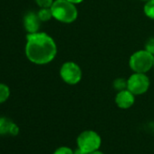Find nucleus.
I'll return each instance as SVG.
<instances>
[{
	"instance_id": "obj_1",
	"label": "nucleus",
	"mask_w": 154,
	"mask_h": 154,
	"mask_svg": "<svg viewBox=\"0 0 154 154\" xmlns=\"http://www.w3.org/2000/svg\"><path fill=\"white\" fill-rule=\"evenodd\" d=\"M25 52L31 63L44 65L54 61L57 54V45L51 35L39 31L27 34Z\"/></svg>"
},
{
	"instance_id": "obj_2",
	"label": "nucleus",
	"mask_w": 154,
	"mask_h": 154,
	"mask_svg": "<svg viewBox=\"0 0 154 154\" xmlns=\"http://www.w3.org/2000/svg\"><path fill=\"white\" fill-rule=\"evenodd\" d=\"M50 8L53 18L63 24H72L78 17L76 5L67 0H54Z\"/></svg>"
},
{
	"instance_id": "obj_3",
	"label": "nucleus",
	"mask_w": 154,
	"mask_h": 154,
	"mask_svg": "<svg viewBox=\"0 0 154 154\" xmlns=\"http://www.w3.org/2000/svg\"><path fill=\"white\" fill-rule=\"evenodd\" d=\"M154 55L145 49L134 52L129 59V66L133 72L146 73L153 68Z\"/></svg>"
},
{
	"instance_id": "obj_4",
	"label": "nucleus",
	"mask_w": 154,
	"mask_h": 154,
	"mask_svg": "<svg viewBox=\"0 0 154 154\" xmlns=\"http://www.w3.org/2000/svg\"><path fill=\"white\" fill-rule=\"evenodd\" d=\"M59 73L61 79L69 85L79 84L83 78V71L80 65L72 61L63 63L60 68Z\"/></svg>"
},
{
	"instance_id": "obj_5",
	"label": "nucleus",
	"mask_w": 154,
	"mask_h": 154,
	"mask_svg": "<svg viewBox=\"0 0 154 154\" xmlns=\"http://www.w3.org/2000/svg\"><path fill=\"white\" fill-rule=\"evenodd\" d=\"M77 148L81 149L86 153L99 149L102 145L101 136L94 131L87 130L81 132L77 137Z\"/></svg>"
},
{
	"instance_id": "obj_6",
	"label": "nucleus",
	"mask_w": 154,
	"mask_h": 154,
	"mask_svg": "<svg viewBox=\"0 0 154 154\" xmlns=\"http://www.w3.org/2000/svg\"><path fill=\"white\" fill-rule=\"evenodd\" d=\"M150 85L149 78L146 73L133 72L127 79V89L134 95H141L145 94Z\"/></svg>"
},
{
	"instance_id": "obj_7",
	"label": "nucleus",
	"mask_w": 154,
	"mask_h": 154,
	"mask_svg": "<svg viewBox=\"0 0 154 154\" xmlns=\"http://www.w3.org/2000/svg\"><path fill=\"white\" fill-rule=\"evenodd\" d=\"M134 103L135 95L128 89L119 91L115 96V103L120 109H129L134 104Z\"/></svg>"
},
{
	"instance_id": "obj_8",
	"label": "nucleus",
	"mask_w": 154,
	"mask_h": 154,
	"mask_svg": "<svg viewBox=\"0 0 154 154\" xmlns=\"http://www.w3.org/2000/svg\"><path fill=\"white\" fill-rule=\"evenodd\" d=\"M23 25L27 34H34L39 32L41 27V20L39 19L37 13L28 12L24 17Z\"/></svg>"
},
{
	"instance_id": "obj_9",
	"label": "nucleus",
	"mask_w": 154,
	"mask_h": 154,
	"mask_svg": "<svg viewBox=\"0 0 154 154\" xmlns=\"http://www.w3.org/2000/svg\"><path fill=\"white\" fill-rule=\"evenodd\" d=\"M12 121L7 117H0V135L9 134Z\"/></svg>"
},
{
	"instance_id": "obj_10",
	"label": "nucleus",
	"mask_w": 154,
	"mask_h": 154,
	"mask_svg": "<svg viewBox=\"0 0 154 154\" xmlns=\"http://www.w3.org/2000/svg\"><path fill=\"white\" fill-rule=\"evenodd\" d=\"M143 12L148 18L154 20V0H149V1L145 2Z\"/></svg>"
},
{
	"instance_id": "obj_11",
	"label": "nucleus",
	"mask_w": 154,
	"mask_h": 154,
	"mask_svg": "<svg viewBox=\"0 0 154 154\" xmlns=\"http://www.w3.org/2000/svg\"><path fill=\"white\" fill-rule=\"evenodd\" d=\"M10 96V89L5 84H0V103H4Z\"/></svg>"
},
{
	"instance_id": "obj_12",
	"label": "nucleus",
	"mask_w": 154,
	"mask_h": 154,
	"mask_svg": "<svg viewBox=\"0 0 154 154\" xmlns=\"http://www.w3.org/2000/svg\"><path fill=\"white\" fill-rule=\"evenodd\" d=\"M37 16L41 22H47L50 19L53 18V14L51 11V8H41L37 12Z\"/></svg>"
},
{
	"instance_id": "obj_13",
	"label": "nucleus",
	"mask_w": 154,
	"mask_h": 154,
	"mask_svg": "<svg viewBox=\"0 0 154 154\" xmlns=\"http://www.w3.org/2000/svg\"><path fill=\"white\" fill-rule=\"evenodd\" d=\"M113 88L116 91H122L127 89V80L124 78H117L113 81Z\"/></svg>"
},
{
	"instance_id": "obj_14",
	"label": "nucleus",
	"mask_w": 154,
	"mask_h": 154,
	"mask_svg": "<svg viewBox=\"0 0 154 154\" xmlns=\"http://www.w3.org/2000/svg\"><path fill=\"white\" fill-rule=\"evenodd\" d=\"M40 8H50L54 0H35Z\"/></svg>"
},
{
	"instance_id": "obj_15",
	"label": "nucleus",
	"mask_w": 154,
	"mask_h": 154,
	"mask_svg": "<svg viewBox=\"0 0 154 154\" xmlns=\"http://www.w3.org/2000/svg\"><path fill=\"white\" fill-rule=\"evenodd\" d=\"M73 151L70 147L67 146H61L57 148L53 154H73Z\"/></svg>"
},
{
	"instance_id": "obj_16",
	"label": "nucleus",
	"mask_w": 154,
	"mask_h": 154,
	"mask_svg": "<svg viewBox=\"0 0 154 154\" xmlns=\"http://www.w3.org/2000/svg\"><path fill=\"white\" fill-rule=\"evenodd\" d=\"M144 49L149 53H150L152 55H154V37H150L146 41Z\"/></svg>"
},
{
	"instance_id": "obj_17",
	"label": "nucleus",
	"mask_w": 154,
	"mask_h": 154,
	"mask_svg": "<svg viewBox=\"0 0 154 154\" xmlns=\"http://www.w3.org/2000/svg\"><path fill=\"white\" fill-rule=\"evenodd\" d=\"M18 133H19V127L17 126V123L12 122L11 127H10V131H9V135L17 136V135H18Z\"/></svg>"
},
{
	"instance_id": "obj_18",
	"label": "nucleus",
	"mask_w": 154,
	"mask_h": 154,
	"mask_svg": "<svg viewBox=\"0 0 154 154\" xmlns=\"http://www.w3.org/2000/svg\"><path fill=\"white\" fill-rule=\"evenodd\" d=\"M73 154H88V153H86L85 151L82 150V149H79V148H77V149L73 151Z\"/></svg>"
},
{
	"instance_id": "obj_19",
	"label": "nucleus",
	"mask_w": 154,
	"mask_h": 154,
	"mask_svg": "<svg viewBox=\"0 0 154 154\" xmlns=\"http://www.w3.org/2000/svg\"><path fill=\"white\" fill-rule=\"evenodd\" d=\"M67 1H69V2H71V3H72L74 5H78V4L83 3L85 0H67Z\"/></svg>"
},
{
	"instance_id": "obj_20",
	"label": "nucleus",
	"mask_w": 154,
	"mask_h": 154,
	"mask_svg": "<svg viewBox=\"0 0 154 154\" xmlns=\"http://www.w3.org/2000/svg\"><path fill=\"white\" fill-rule=\"evenodd\" d=\"M88 154H104L103 151H101L100 149H96V150H94V151H93V152H90V153H88Z\"/></svg>"
},
{
	"instance_id": "obj_21",
	"label": "nucleus",
	"mask_w": 154,
	"mask_h": 154,
	"mask_svg": "<svg viewBox=\"0 0 154 154\" xmlns=\"http://www.w3.org/2000/svg\"><path fill=\"white\" fill-rule=\"evenodd\" d=\"M140 1H144V2H147V1H149V0H140Z\"/></svg>"
},
{
	"instance_id": "obj_22",
	"label": "nucleus",
	"mask_w": 154,
	"mask_h": 154,
	"mask_svg": "<svg viewBox=\"0 0 154 154\" xmlns=\"http://www.w3.org/2000/svg\"><path fill=\"white\" fill-rule=\"evenodd\" d=\"M153 68H154V62H153Z\"/></svg>"
}]
</instances>
